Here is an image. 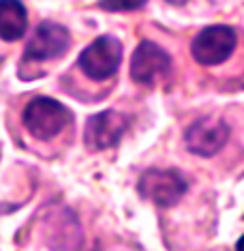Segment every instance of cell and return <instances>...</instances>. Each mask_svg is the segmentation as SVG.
Segmentation results:
<instances>
[{
	"mask_svg": "<svg viewBox=\"0 0 244 251\" xmlns=\"http://www.w3.org/2000/svg\"><path fill=\"white\" fill-rule=\"evenodd\" d=\"M28 30V11L22 0H0V39L20 41Z\"/></svg>",
	"mask_w": 244,
	"mask_h": 251,
	"instance_id": "obj_10",
	"label": "cell"
},
{
	"mask_svg": "<svg viewBox=\"0 0 244 251\" xmlns=\"http://www.w3.org/2000/svg\"><path fill=\"white\" fill-rule=\"evenodd\" d=\"M229 140V125L217 116H201L184 131V144L189 152L200 157H214Z\"/></svg>",
	"mask_w": 244,
	"mask_h": 251,
	"instance_id": "obj_6",
	"label": "cell"
},
{
	"mask_svg": "<svg viewBox=\"0 0 244 251\" xmlns=\"http://www.w3.org/2000/svg\"><path fill=\"white\" fill-rule=\"evenodd\" d=\"M236 251H244V234L240 238H238V243H236Z\"/></svg>",
	"mask_w": 244,
	"mask_h": 251,
	"instance_id": "obj_13",
	"label": "cell"
},
{
	"mask_svg": "<svg viewBox=\"0 0 244 251\" xmlns=\"http://www.w3.org/2000/svg\"><path fill=\"white\" fill-rule=\"evenodd\" d=\"M129 123H131V118L118 110H105V112L92 114L86 121L84 144L94 152L113 148L122 140V135L127 133Z\"/></svg>",
	"mask_w": 244,
	"mask_h": 251,
	"instance_id": "obj_5",
	"label": "cell"
},
{
	"mask_svg": "<svg viewBox=\"0 0 244 251\" xmlns=\"http://www.w3.org/2000/svg\"><path fill=\"white\" fill-rule=\"evenodd\" d=\"M148 0H99V7L103 11H111V13H120V11H135L141 9Z\"/></svg>",
	"mask_w": 244,
	"mask_h": 251,
	"instance_id": "obj_11",
	"label": "cell"
},
{
	"mask_svg": "<svg viewBox=\"0 0 244 251\" xmlns=\"http://www.w3.org/2000/svg\"><path fill=\"white\" fill-rule=\"evenodd\" d=\"M45 234L47 241L56 251H75L79 241H82V232L75 215L71 210H62V213L49 215L47 224H45Z\"/></svg>",
	"mask_w": 244,
	"mask_h": 251,
	"instance_id": "obj_9",
	"label": "cell"
},
{
	"mask_svg": "<svg viewBox=\"0 0 244 251\" xmlns=\"http://www.w3.org/2000/svg\"><path fill=\"white\" fill-rule=\"evenodd\" d=\"M238 43V35L231 26L214 24L201 28L191 41V54L197 65L217 67L234 54Z\"/></svg>",
	"mask_w": 244,
	"mask_h": 251,
	"instance_id": "obj_4",
	"label": "cell"
},
{
	"mask_svg": "<svg viewBox=\"0 0 244 251\" xmlns=\"http://www.w3.org/2000/svg\"><path fill=\"white\" fill-rule=\"evenodd\" d=\"M122 43L111 35H103L94 39L92 43L79 54L77 65L90 79L94 82H105L111 75H116L122 62Z\"/></svg>",
	"mask_w": 244,
	"mask_h": 251,
	"instance_id": "obj_3",
	"label": "cell"
},
{
	"mask_svg": "<svg viewBox=\"0 0 244 251\" xmlns=\"http://www.w3.org/2000/svg\"><path fill=\"white\" fill-rule=\"evenodd\" d=\"M189 189V180L178 170H156L150 168L141 172L137 191L144 200L152 202L158 208H172L182 200Z\"/></svg>",
	"mask_w": 244,
	"mask_h": 251,
	"instance_id": "obj_2",
	"label": "cell"
},
{
	"mask_svg": "<svg viewBox=\"0 0 244 251\" xmlns=\"http://www.w3.org/2000/svg\"><path fill=\"white\" fill-rule=\"evenodd\" d=\"M172 73V56L155 41H139L131 58V77L135 84L152 86L158 77Z\"/></svg>",
	"mask_w": 244,
	"mask_h": 251,
	"instance_id": "obj_8",
	"label": "cell"
},
{
	"mask_svg": "<svg viewBox=\"0 0 244 251\" xmlns=\"http://www.w3.org/2000/svg\"><path fill=\"white\" fill-rule=\"evenodd\" d=\"M22 123L32 138L47 142L73 125V114L67 105L52 97H35L22 114Z\"/></svg>",
	"mask_w": 244,
	"mask_h": 251,
	"instance_id": "obj_1",
	"label": "cell"
},
{
	"mask_svg": "<svg viewBox=\"0 0 244 251\" xmlns=\"http://www.w3.org/2000/svg\"><path fill=\"white\" fill-rule=\"evenodd\" d=\"M71 32L67 26L56 22H41L24 50V62H43L58 58L69 50Z\"/></svg>",
	"mask_w": 244,
	"mask_h": 251,
	"instance_id": "obj_7",
	"label": "cell"
},
{
	"mask_svg": "<svg viewBox=\"0 0 244 251\" xmlns=\"http://www.w3.org/2000/svg\"><path fill=\"white\" fill-rule=\"evenodd\" d=\"M165 2L174 4V7H182V4H186V2H189V0H165Z\"/></svg>",
	"mask_w": 244,
	"mask_h": 251,
	"instance_id": "obj_12",
	"label": "cell"
}]
</instances>
